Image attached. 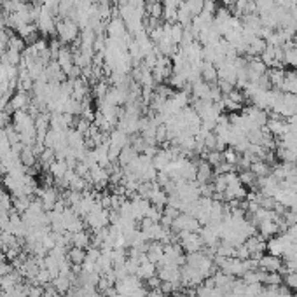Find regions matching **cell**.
<instances>
[{"instance_id": "30bf717a", "label": "cell", "mask_w": 297, "mask_h": 297, "mask_svg": "<svg viewBox=\"0 0 297 297\" xmlns=\"http://www.w3.org/2000/svg\"><path fill=\"white\" fill-rule=\"evenodd\" d=\"M250 171L257 178L267 177V175H271V166L267 165L266 161H263V159H255V161L250 165Z\"/></svg>"}, {"instance_id": "6da1fadb", "label": "cell", "mask_w": 297, "mask_h": 297, "mask_svg": "<svg viewBox=\"0 0 297 297\" xmlns=\"http://www.w3.org/2000/svg\"><path fill=\"white\" fill-rule=\"evenodd\" d=\"M56 32L60 35V40L65 44L73 42V40L79 39V28L75 25V21L72 20H63L56 25Z\"/></svg>"}, {"instance_id": "7a4b0ae2", "label": "cell", "mask_w": 297, "mask_h": 297, "mask_svg": "<svg viewBox=\"0 0 297 297\" xmlns=\"http://www.w3.org/2000/svg\"><path fill=\"white\" fill-rule=\"evenodd\" d=\"M178 239H180V247H184L185 252H199L203 248V239H201L199 232H178Z\"/></svg>"}, {"instance_id": "3957f363", "label": "cell", "mask_w": 297, "mask_h": 297, "mask_svg": "<svg viewBox=\"0 0 297 297\" xmlns=\"http://www.w3.org/2000/svg\"><path fill=\"white\" fill-rule=\"evenodd\" d=\"M259 267L263 271H266V273H278V271L282 269V261L276 255L267 254L259 259Z\"/></svg>"}, {"instance_id": "5bb4252c", "label": "cell", "mask_w": 297, "mask_h": 297, "mask_svg": "<svg viewBox=\"0 0 297 297\" xmlns=\"http://www.w3.org/2000/svg\"><path fill=\"white\" fill-rule=\"evenodd\" d=\"M68 259H70V263H72V264H82L86 261V252L82 250V248L75 247V248H72V250H70Z\"/></svg>"}, {"instance_id": "4fadbf2b", "label": "cell", "mask_w": 297, "mask_h": 297, "mask_svg": "<svg viewBox=\"0 0 297 297\" xmlns=\"http://www.w3.org/2000/svg\"><path fill=\"white\" fill-rule=\"evenodd\" d=\"M222 154H224V161L226 163H229V165H238V161H239V152L236 151L234 147H226L224 151H222Z\"/></svg>"}, {"instance_id": "277c9868", "label": "cell", "mask_w": 297, "mask_h": 297, "mask_svg": "<svg viewBox=\"0 0 297 297\" xmlns=\"http://www.w3.org/2000/svg\"><path fill=\"white\" fill-rule=\"evenodd\" d=\"M257 228L264 239L274 238L276 232L280 231V224H278V220H274V219H266V220H263V222H259Z\"/></svg>"}, {"instance_id": "8fae6325", "label": "cell", "mask_w": 297, "mask_h": 297, "mask_svg": "<svg viewBox=\"0 0 297 297\" xmlns=\"http://www.w3.org/2000/svg\"><path fill=\"white\" fill-rule=\"evenodd\" d=\"M267 77H269L271 86L282 89L283 81H285V70H283L282 66H280V68H271L269 72H267Z\"/></svg>"}, {"instance_id": "8992f818", "label": "cell", "mask_w": 297, "mask_h": 297, "mask_svg": "<svg viewBox=\"0 0 297 297\" xmlns=\"http://www.w3.org/2000/svg\"><path fill=\"white\" fill-rule=\"evenodd\" d=\"M191 91H193L194 100H210V91H212V84L205 82L203 79L194 84H191Z\"/></svg>"}, {"instance_id": "52a82bcc", "label": "cell", "mask_w": 297, "mask_h": 297, "mask_svg": "<svg viewBox=\"0 0 297 297\" xmlns=\"http://www.w3.org/2000/svg\"><path fill=\"white\" fill-rule=\"evenodd\" d=\"M201 79L208 82V84H217V81H219L217 66L210 62H203V65H201Z\"/></svg>"}, {"instance_id": "7c38bea8", "label": "cell", "mask_w": 297, "mask_h": 297, "mask_svg": "<svg viewBox=\"0 0 297 297\" xmlns=\"http://www.w3.org/2000/svg\"><path fill=\"white\" fill-rule=\"evenodd\" d=\"M205 159L210 166L215 168V166H219L220 163H224V154H222V151H208L205 154Z\"/></svg>"}, {"instance_id": "9c48e42d", "label": "cell", "mask_w": 297, "mask_h": 297, "mask_svg": "<svg viewBox=\"0 0 297 297\" xmlns=\"http://www.w3.org/2000/svg\"><path fill=\"white\" fill-rule=\"evenodd\" d=\"M267 42L263 39V37H255L250 44L247 46V54L248 56H261V54L266 51Z\"/></svg>"}, {"instance_id": "ba28073f", "label": "cell", "mask_w": 297, "mask_h": 297, "mask_svg": "<svg viewBox=\"0 0 297 297\" xmlns=\"http://www.w3.org/2000/svg\"><path fill=\"white\" fill-rule=\"evenodd\" d=\"M283 91L297 97V70H285V81H283Z\"/></svg>"}, {"instance_id": "5b68a950", "label": "cell", "mask_w": 297, "mask_h": 297, "mask_svg": "<svg viewBox=\"0 0 297 297\" xmlns=\"http://www.w3.org/2000/svg\"><path fill=\"white\" fill-rule=\"evenodd\" d=\"M196 182L198 184H206L210 182V178L213 177V166H210L206 163V159H201L199 163H196Z\"/></svg>"}, {"instance_id": "9a60e30c", "label": "cell", "mask_w": 297, "mask_h": 297, "mask_svg": "<svg viewBox=\"0 0 297 297\" xmlns=\"http://www.w3.org/2000/svg\"><path fill=\"white\" fill-rule=\"evenodd\" d=\"M28 103V97H27V93L25 91H20V93H16L14 98H12L11 105L14 108H18V110H21V108H25Z\"/></svg>"}, {"instance_id": "2e32d148", "label": "cell", "mask_w": 297, "mask_h": 297, "mask_svg": "<svg viewBox=\"0 0 297 297\" xmlns=\"http://www.w3.org/2000/svg\"><path fill=\"white\" fill-rule=\"evenodd\" d=\"M285 63L289 66H292L294 70H297V47H290V49H285Z\"/></svg>"}]
</instances>
